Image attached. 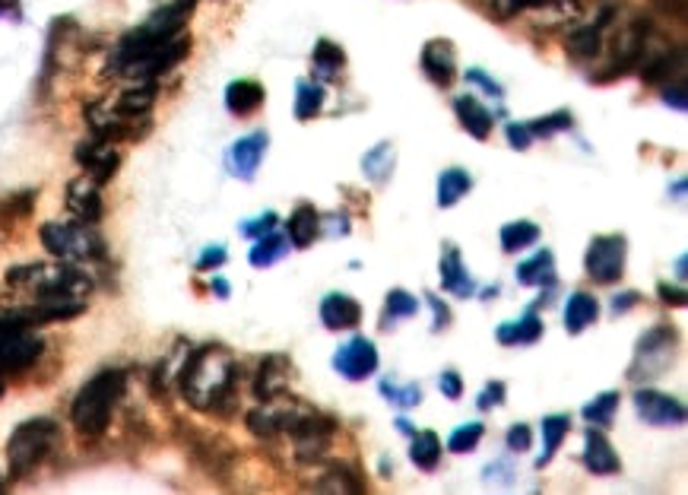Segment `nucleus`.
Here are the masks:
<instances>
[{
    "mask_svg": "<svg viewBox=\"0 0 688 495\" xmlns=\"http://www.w3.org/2000/svg\"><path fill=\"white\" fill-rule=\"evenodd\" d=\"M571 124H574L571 112H568V108H559V112H552L549 118H536V121H530L527 131H530L533 137H552V134L568 131Z\"/></svg>",
    "mask_w": 688,
    "mask_h": 495,
    "instance_id": "49530a36",
    "label": "nucleus"
},
{
    "mask_svg": "<svg viewBox=\"0 0 688 495\" xmlns=\"http://www.w3.org/2000/svg\"><path fill=\"white\" fill-rule=\"evenodd\" d=\"M584 464H587L590 473H597V476H609V473L622 470V461H619L616 448L609 445V438L597 426H590L587 435H584Z\"/></svg>",
    "mask_w": 688,
    "mask_h": 495,
    "instance_id": "a211bd4d",
    "label": "nucleus"
},
{
    "mask_svg": "<svg viewBox=\"0 0 688 495\" xmlns=\"http://www.w3.org/2000/svg\"><path fill=\"white\" fill-rule=\"evenodd\" d=\"M321 235V213L311 204H299L289 216V245L292 248H308L314 245V238Z\"/></svg>",
    "mask_w": 688,
    "mask_h": 495,
    "instance_id": "393cba45",
    "label": "nucleus"
},
{
    "mask_svg": "<svg viewBox=\"0 0 688 495\" xmlns=\"http://www.w3.org/2000/svg\"><path fill=\"white\" fill-rule=\"evenodd\" d=\"M568 432H571V416L568 413H552V416L543 419V454H539L536 467H546L552 461L555 451L562 448Z\"/></svg>",
    "mask_w": 688,
    "mask_h": 495,
    "instance_id": "2f4dec72",
    "label": "nucleus"
},
{
    "mask_svg": "<svg viewBox=\"0 0 688 495\" xmlns=\"http://www.w3.org/2000/svg\"><path fill=\"white\" fill-rule=\"evenodd\" d=\"M441 394L451 397V400H460L463 397V378L457 372H444L441 375Z\"/></svg>",
    "mask_w": 688,
    "mask_h": 495,
    "instance_id": "6e6d98bb",
    "label": "nucleus"
},
{
    "mask_svg": "<svg viewBox=\"0 0 688 495\" xmlns=\"http://www.w3.org/2000/svg\"><path fill=\"white\" fill-rule=\"evenodd\" d=\"M454 112H457V121L463 124V131L473 134L476 140H486V137L492 134L495 118H492V112H489V108L482 105L479 99H473V96H457V99H454Z\"/></svg>",
    "mask_w": 688,
    "mask_h": 495,
    "instance_id": "5701e85b",
    "label": "nucleus"
},
{
    "mask_svg": "<svg viewBox=\"0 0 688 495\" xmlns=\"http://www.w3.org/2000/svg\"><path fill=\"white\" fill-rule=\"evenodd\" d=\"M409 457H413V464L422 470H432L441 457V438L425 429V432H413V445H409Z\"/></svg>",
    "mask_w": 688,
    "mask_h": 495,
    "instance_id": "58836bf2",
    "label": "nucleus"
},
{
    "mask_svg": "<svg viewBox=\"0 0 688 495\" xmlns=\"http://www.w3.org/2000/svg\"><path fill=\"white\" fill-rule=\"evenodd\" d=\"M0 397H4V384H0Z\"/></svg>",
    "mask_w": 688,
    "mask_h": 495,
    "instance_id": "69168bd1",
    "label": "nucleus"
},
{
    "mask_svg": "<svg viewBox=\"0 0 688 495\" xmlns=\"http://www.w3.org/2000/svg\"><path fill=\"white\" fill-rule=\"evenodd\" d=\"M676 343H679L676 330L669 324L650 327L635 346V365L628 369V378L631 381H654L657 375H663L669 369V362H673Z\"/></svg>",
    "mask_w": 688,
    "mask_h": 495,
    "instance_id": "423d86ee",
    "label": "nucleus"
},
{
    "mask_svg": "<svg viewBox=\"0 0 688 495\" xmlns=\"http://www.w3.org/2000/svg\"><path fill=\"white\" fill-rule=\"evenodd\" d=\"M67 210L77 216L80 223H86V226L99 223V219H102V210H105L102 191H99V185L89 175L70 181V185H67Z\"/></svg>",
    "mask_w": 688,
    "mask_h": 495,
    "instance_id": "dca6fc26",
    "label": "nucleus"
},
{
    "mask_svg": "<svg viewBox=\"0 0 688 495\" xmlns=\"http://www.w3.org/2000/svg\"><path fill=\"white\" fill-rule=\"evenodd\" d=\"M58 423H54L51 416H35V419H26V423H20L13 429L10 442H7V464H10V476L13 480H23V476H29L35 467H39L51 445L58 442Z\"/></svg>",
    "mask_w": 688,
    "mask_h": 495,
    "instance_id": "20e7f679",
    "label": "nucleus"
},
{
    "mask_svg": "<svg viewBox=\"0 0 688 495\" xmlns=\"http://www.w3.org/2000/svg\"><path fill=\"white\" fill-rule=\"evenodd\" d=\"M188 51H191V39L181 32L178 39L165 42L162 48H156V51L146 54L143 61H137L134 67L127 70V77H134V80H156V77H162L165 70H172L175 64H181L184 54H188Z\"/></svg>",
    "mask_w": 688,
    "mask_h": 495,
    "instance_id": "ddd939ff",
    "label": "nucleus"
},
{
    "mask_svg": "<svg viewBox=\"0 0 688 495\" xmlns=\"http://www.w3.org/2000/svg\"><path fill=\"white\" fill-rule=\"evenodd\" d=\"M543 321H539L536 308H527V315L520 321H511V324H501L498 327V343L505 346H530L536 343L539 337H543Z\"/></svg>",
    "mask_w": 688,
    "mask_h": 495,
    "instance_id": "bb28decb",
    "label": "nucleus"
},
{
    "mask_svg": "<svg viewBox=\"0 0 688 495\" xmlns=\"http://www.w3.org/2000/svg\"><path fill=\"white\" fill-rule=\"evenodd\" d=\"M267 150H270V137H267V131H254V134H248V137L235 140L232 150H229V172H232L235 178L251 181V178L257 175V169H260V162H264Z\"/></svg>",
    "mask_w": 688,
    "mask_h": 495,
    "instance_id": "4468645a",
    "label": "nucleus"
},
{
    "mask_svg": "<svg viewBox=\"0 0 688 495\" xmlns=\"http://www.w3.org/2000/svg\"><path fill=\"white\" fill-rule=\"evenodd\" d=\"M508 448L517 451V454L530 451V448H533V429H530L527 423H514V426L508 429Z\"/></svg>",
    "mask_w": 688,
    "mask_h": 495,
    "instance_id": "de8ad7c7",
    "label": "nucleus"
},
{
    "mask_svg": "<svg viewBox=\"0 0 688 495\" xmlns=\"http://www.w3.org/2000/svg\"><path fill=\"white\" fill-rule=\"evenodd\" d=\"M321 105H324V89L311 80H302L295 86V115L299 121H311L321 115Z\"/></svg>",
    "mask_w": 688,
    "mask_h": 495,
    "instance_id": "ea45409f",
    "label": "nucleus"
},
{
    "mask_svg": "<svg viewBox=\"0 0 688 495\" xmlns=\"http://www.w3.org/2000/svg\"><path fill=\"white\" fill-rule=\"evenodd\" d=\"M425 302H429V305H432V311H435V324H432V330H441V327H448V324H451V308L444 305L438 296H432V292H429V296H425Z\"/></svg>",
    "mask_w": 688,
    "mask_h": 495,
    "instance_id": "5fc2aeb1",
    "label": "nucleus"
},
{
    "mask_svg": "<svg viewBox=\"0 0 688 495\" xmlns=\"http://www.w3.org/2000/svg\"><path fill=\"white\" fill-rule=\"evenodd\" d=\"M467 80H470V83H479L482 89H486L489 96H498V99H501V86L489 77V73H482V70H470V73H467Z\"/></svg>",
    "mask_w": 688,
    "mask_h": 495,
    "instance_id": "052dcab7",
    "label": "nucleus"
},
{
    "mask_svg": "<svg viewBox=\"0 0 688 495\" xmlns=\"http://www.w3.org/2000/svg\"><path fill=\"white\" fill-rule=\"evenodd\" d=\"M35 197H39V191H35V188H23V191H13L10 197L0 200V229L10 232L16 223H23L26 216H32Z\"/></svg>",
    "mask_w": 688,
    "mask_h": 495,
    "instance_id": "7c9ffc66",
    "label": "nucleus"
},
{
    "mask_svg": "<svg viewBox=\"0 0 688 495\" xmlns=\"http://www.w3.org/2000/svg\"><path fill=\"white\" fill-rule=\"evenodd\" d=\"M565 48H568L571 58H578V61L600 58V51H603V26L593 23V26L574 29L568 39H565Z\"/></svg>",
    "mask_w": 688,
    "mask_h": 495,
    "instance_id": "c756f323",
    "label": "nucleus"
},
{
    "mask_svg": "<svg viewBox=\"0 0 688 495\" xmlns=\"http://www.w3.org/2000/svg\"><path fill=\"white\" fill-rule=\"evenodd\" d=\"M321 223H327V226H330V229H327V235H333V238L349 232V216H346V213H324V216H321Z\"/></svg>",
    "mask_w": 688,
    "mask_h": 495,
    "instance_id": "13d9d810",
    "label": "nucleus"
},
{
    "mask_svg": "<svg viewBox=\"0 0 688 495\" xmlns=\"http://www.w3.org/2000/svg\"><path fill=\"white\" fill-rule=\"evenodd\" d=\"M527 10V0H492V16L495 20H514L517 13Z\"/></svg>",
    "mask_w": 688,
    "mask_h": 495,
    "instance_id": "3c124183",
    "label": "nucleus"
},
{
    "mask_svg": "<svg viewBox=\"0 0 688 495\" xmlns=\"http://www.w3.org/2000/svg\"><path fill=\"white\" fill-rule=\"evenodd\" d=\"M498 403H505V381H489L486 391L479 394L476 407L479 410H489V407H498Z\"/></svg>",
    "mask_w": 688,
    "mask_h": 495,
    "instance_id": "8fccbe9b",
    "label": "nucleus"
},
{
    "mask_svg": "<svg viewBox=\"0 0 688 495\" xmlns=\"http://www.w3.org/2000/svg\"><path fill=\"white\" fill-rule=\"evenodd\" d=\"M10 4H16V0H0V10H7Z\"/></svg>",
    "mask_w": 688,
    "mask_h": 495,
    "instance_id": "0e129e2a",
    "label": "nucleus"
},
{
    "mask_svg": "<svg viewBox=\"0 0 688 495\" xmlns=\"http://www.w3.org/2000/svg\"><path fill=\"white\" fill-rule=\"evenodd\" d=\"M635 410L650 426H679V423H685V407H682V403L673 400L669 394H663V391H654V388L635 391Z\"/></svg>",
    "mask_w": 688,
    "mask_h": 495,
    "instance_id": "9b49d317",
    "label": "nucleus"
},
{
    "mask_svg": "<svg viewBox=\"0 0 688 495\" xmlns=\"http://www.w3.org/2000/svg\"><path fill=\"white\" fill-rule=\"evenodd\" d=\"M682 67H685L682 48H679L676 54H673V51H663V54H657V58L647 61V67H644V83H650V86L673 83V73H676V77H682Z\"/></svg>",
    "mask_w": 688,
    "mask_h": 495,
    "instance_id": "473e14b6",
    "label": "nucleus"
},
{
    "mask_svg": "<svg viewBox=\"0 0 688 495\" xmlns=\"http://www.w3.org/2000/svg\"><path fill=\"white\" fill-rule=\"evenodd\" d=\"M264 96H267L264 86H260L257 80H235L226 89V105H229L232 115H251L264 105Z\"/></svg>",
    "mask_w": 688,
    "mask_h": 495,
    "instance_id": "cd10ccee",
    "label": "nucleus"
},
{
    "mask_svg": "<svg viewBox=\"0 0 688 495\" xmlns=\"http://www.w3.org/2000/svg\"><path fill=\"white\" fill-rule=\"evenodd\" d=\"M77 162L86 169V175L102 188V185H108L111 178H115L118 165H121V156L108 140L96 137V140H86V143L77 146Z\"/></svg>",
    "mask_w": 688,
    "mask_h": 495,
    "instance_id": "f8f14e48",
    "label": "nucleus"
},
{
    "mask_svg": "<svg viewBox=\"0 0 688 495\" xmlns=\"http://www.w3.org/2000/svg\"><path fill=\"white\" fill-rule=\"evenodd\" d=\"M470 188H473V178L463 172V169L441 172V178H438V207L448 210V207L460 204V197L470 194Z\"/></svg>",
    "mask_w": 688,
    "mask_h": 495,
    "instance_id": "c9c22d12",
    "label": "nucleus"
},
{
    "mask_svg": "<svg viewBox=\"0 0 688 495\" xmlns=\"http://www.w3.org/2000/svg\"><path fill=\"white\" fill-rule=\"evenodd\" d=\"M314 492H324V495H340V492H346V495H362L365 492V483H362V476L352 470L349 464H343V461H333L330 467H327V473L321 476L318 483H314Z\"/></svg>",
    "mask_w": 688,
    "mask_h": 495,
    "instance_id": "b1692460",
    "label": "nucleus"
},
{
    "mask_svg": "<svg viewBox=\"0 0 688 495\" xmlns=\"http://www.w3.org/2000/svg\"><path fill=\"white\" fill-rule=\"evenodd\" d=\"M286 251H289V238L273 229V232L257 238V245L251 248V264L254 267H270V264L280 261Z\"/></svg>",
    "mask_w": 688,
    "mask_h": 495,
    "instance_id": "e433bc0d",
    "label": "nucleus"
},
{
    "mask_svg": "<svg viewBox=\"0 0 688 495\" xmlns=\"http://www.w3.org/2000/svg\"><path fill=\"white\" fill-rule=\"evenodd\" d=\"M42 245L51 258L64 264H80V261H99L105 258L102 238L92 232L86 223H45L39 229Z\"/></svg>",
    "mask_w": 688,
    "mask_h": 495,
    "instance_id": "39448f33",
    "label": "nucleus"
},
{
    "mask_svg": "<svg viewBox=\"0 0 688 495\" xmlns=\"http://www.w3.org/2000/svg\"><path fill=\"white\" fill-rule=\"evenodd\" d=\"M517 280L524 286H555V254L546 248L536 251L530 261H520Z\"/></svg>",
    "mask_w": 688,
    "mask_h": 495,
    "instance_id": "c85d7f7f",
    "label": "nucleus"
},
{
    "mask_svg": "<svg viewBox=\"0 0 688 495\" xmlns=\"http://www.w3.org/2000/svg\"><path fill=\"white\" fill-rule=\"evenodd\" d=\"M156 96H159V86H156V80H134L130 83L124 93L118 96V102H115V112L118 115H124V118H143V115H150V108H153V102H156Z\"/></svg>",
    "mask_w": 688,
    "mask_h": 495,
    "instance_id": "412c9836",
    "label": "nucleus"
},
{
    "mask_svg": "<svg viewBox=\"0 0 688 495\" xmlns=\"http://www.w3.org/2000/svg\"><path fill=\"white\" fill-rule=\"evenodd\" d=\"M321 321L330 330H352L362 321V305L346 292H330L321 302Z\"/></svg>",
    "mask_w": 688,
    "mask_h": 495,
    "instance_id": "aec40b11",
    "label": "nucleus"
},
{
    "mask_svg": "<svg viewBox=\"0 0 688 495\" xmlns=\"http://www.w3.org/2000/svg\"><path fill=\"white\" fill-rule=\"evenodd\" d=\"M384 311H387V318H384V327H387L390 318H394V324H397V321H406V318H413L416 311H419V302H416V296H409L406 289H394V292L387 296Z\"/></svg>",
    "mask_w": 688,
    "mask_h": 495,
    "instance_id": "a18cd8bd",
    "label": "nucleus"
},
{
    "mask_svg": "<svg viewBox=\"0 0 688 495\" xmlns=\"http://www.w3.org/2000/svg\"><path fill=\"white\" fill-rule=\"evenodd\" d=\"M482 435H486V426L482 423H467V426H460L451 432L448 438V451L451 454H470L476 451V445L482 442Z\"/></svg>",
    "mask_w": 688,
    "mask_h": 495,
    "instance_id": "c03bdc74",
    "label": "nucleus"
},
{
    "mask_svg": "<svg viewBox=\"0 0 688 495\" xmlns=\"http://www.w3.org/2000/svg\"><path fill=\"white\" fill-rule=\"evenodd\" d=\"M235 378H238V365L226 346L207 343V346H197L188 356V362H184V369L178 375V388L181 397L194 410L229 416V410L235 407V394H232Z\"/></svg>",
    "mask_w": 688,
    "mask_h": 495,
    "instance_id": "f257e3e1",
    "label": "nucleus"
},
{
    "mask_svg": "<svg viewBox=\"0 0 688 495\" xmlns=\"http://www.w3.org/2000/svg\"><path fill=\"white\" fill-rule=\"evenodd\" d=\"M663 99H666L669 105H676L679 112H685V105H688V102H685V80L679 77L673 86H666V89H663Z\"/></svg>",
    "mask_w": 688,
    "mask_h": 495,
    "instance_id": "bf43d9fd",
    "label": "nucleus"
},
{
    "mask_svg": "<svg viewBox=\"0 0 688 495\" xmlns=\"http://www.w3.org/2000/svg\"><path fill=\"white\" fill-rule=\"evenodd\" d=\"M194 7H197V0H172V4H162L156 13H150V20L146 23L124 32L115 45V51H111V58H108V73H127L150 51L178 39V35L184 32V23H188V16L194 13Z\"/></svg>",
    "mask_w": 688,
    "mask_h": 495,
    "instance_id": "f03ea898",
    "label": "nucleus"
},
{
    "mask_svg": "<svg viewBox=\"0 0 688 495\" xmlns=\"http://www.w3.org/2000/svg\"><path fill=\"white\" fill-rule=\"evenodd\" d=\"M276 223H280V216L276 213H260L257 219H251V223L241 226V232H245L248 238H260V235H267L276 229Z\"/></svg>",
    "mask_w": 688,
    "mask_h": 495,
    "instance_id": "09e8293b",
    "label": "nucleus"
},
{
    "mask_svg": "<svg viewBox=\"0 0 688 495\" xmlns=\"http://www.w3.org/2000/svg\"><path fill=\"white\" fill-rule=\"evenodd\" d=\"M625 258H628V238L625 235H597L587 248V277L603 286H612L625 277Z\"/></svg>",
    "mask_w": 688,
    "mask_h": 495,
    "instance_id": "0eeeda50",
    "label": "nucleus"
},
{
    "mask_svg": "<svg viewBox=\"0 0 688 495\" xmlns=\"http://www.w3.org/2000/svg\"><path fill=\"white\" fill-rule=\"evenodd\" d=\"M422 70L425 77H429L435 86H444L448 89L457 77V54H454V45L448 39H432L425 42L422 48Z\"/></svg>",
    "mask_w": 688,
    "mask_h": 495,
    "instance_id": "2eb2a0df",
    "label": "nucleus"
},
{
    "mask_svg": "<svg viewBox=\"0 0 688 495\" xmlns=\"http://www.w3.org/2000/svg\"><path fill=\"white\" fill-rule=\"evenodd\" d=\"M289 435L295 442V457L302 464H314L330 448L333 435H337V423L324 413H302V419L289 429Z\"/></svg>",
    "mask_w": 688,
    "mask_h": 495,
    "instance_id": "6e6552de",
    "label": "nucleus"
},
{
    "mask_svg": "<svg viewBox=\"0 0 688 495\" xmlns=\"http://www.w3.org/2000/svg\"><path fill=\"white\" fill-rule=\"evenodd\" d=\"M42 350H45L42 337H35L29 327L4 330V334H0V372L10 375V372L29 369L32 362H39Z\"/></svg>",
    "mask_w": 688,
    "mask_h": 495,
    "instance_id": "1a4fd4ad",
    "label": "nucleus"
},
{
    "mask_svg": "<svg viewBox=\"0 0 688 495\" xmlns=\"http://www.w3.org/2000/svg\"><path fill=\"white\" fill-rule=\"evenodd\" d=\"M381 394H384L390 403H394V407H400V410H409V407H416V403H422L419 384H397L394 378L381 381Z\"/></svg>",
    "mask_w": 688,
    "mask_h": 495,
    "instance_id": "37998d69",
    "label": "nucleus"
},
{
    "mask_svg": "<svg viewBox=\"0 0 688 495\" xmlns=\"http://www.w3.org/2000/svg\"><path fill=\"white\" fill-rule=\"evenodd\" d=\"M505 134H508L511 150H530L533 134L527 131V124H508V127H505Z\"/></svg>",
    "mask_w": 688,
    "mask_h": 495,
    "instance_id": "603ef678",
    "label": "nucleus"
},
{
    "mask_svg": "<svg viewBox=\"0 0 688 495\" xmlns=\"http://www.w3.org/2000/svg\"><path fill=\"white\" fill-rule=\"evenodd\" d=\"M438 270H441L444 292H451V296H457V299H470L476 292V283L467 273V267H463V258H460V251L454 245H444Z\"/></svg>",
    "mask_w": 688,
    "mask_h": 495,
    "instance_id": "6ab92c4d",
    "label": "nucleus"
},
{
    "mask_svg": "<svg viewBox=\"0 0 688 495\" xmlns=\"http://www.w3.org/2000/svg\"><path fill=\"white\" fill-rule=\"evenodd\" d=\"M333 369L349 381H365L368 375L378 372V346L368 337H352L333 356Z\"/></svg>",
    "mask_w": 688,
    "mask_h": 495,
    "instance_id": "9d476101",
    "label": "nucleus"
},
{
    "mask_svg": "<svg viewBox=\"0 0 688 495\" xmlns=\"http://www.w3.org/2000/svg\"><path fill=\"white\" fill-rule=\"evenodd\" d=\"M343 67H346V51L337 42L321 39L314 45V70H318V80L330 83Z\"/></svg>",
    "mask_w": 688,
    "mask_h": 495,
    "instance_id": "f704fd0d",
    "label": "nucleus"
},
{
    "mask_svg": "<svg viewBox=\"0 0 688 495\" xmlns=\"http://www.w3.org/2000/svg\"><path fill=\"white\" fill-rule=\"evenodd\" d=\"M213 292L219 299H229V283L226 280H213Z\"/></svg>",
    "mask_w": 688,
    "mask_h": 495,
    "instance_id": "e2e57ef3",
    "label": "nucleus"
},
{
    "mask_svg": "<svg viewBox=\"0 0 688 495\" xmlns=\"http://www.w3.org/2000/svg\"><path fill=\"white\" fill-rule=\"evenodd\" d=\"M194 454L203 467H210L213 473H226L235 464V448L222 435H200L194 432Z\"/></svg>",
    "mask_w": 688,
    "mask_h": 495,
    "instance_id": "4be33fe9",
    "label": "nucleus"
},
{
    "mask_svg": "<svg viewBox=\"0 0 688 495\" xmlns=\"http://www.w3.org/2000/svg\"><path fill=\"white\" fill-rule=\"evenodd\" d=\"M226 258H229V254H226V248H222V245L207 248V251L200 254L197 270H213V267H222V264H226Z\"/></svg>",
    "mask_w": 688,
    "mask_h": 495,
    "instance_id": "864d4df0",
    "label": "nucleus"
},
{
    "mask_svg": "<svg viewBox=\"0 0 688 495\" xmlns=\"http://www.w3.org/2000/svg\"><path fill=\"white\" fill-rule=\"evenodd\" d=\"M394 165H397V153L394 146H390L387 140L378 143L375 150H368L365 159H362V172L368 175V181H375V185H384V181L394 175Z\"/></svg>",
    "mask_w": 688,
    "mask_h": 495,
    "instance_id": "72a5a7b5",
    "label": "nucleus"
},
{
    "mask_svg": "<svg viewBox=\"0 0 688 495\" xmlns=\"http://www.w3.org/2000/svg\"><path fill=\"white\" fill-rule=\"evenodd\" d=\"M616 407H619V394L616 391H606L597 400L587 403V407H584V419H587L590 426L606 429V426H612V419H616Z\"/></svg>",
    "mask_w": 688,
    "mask_h": 495,
    "instance_id": "79ce46f5",
    "label": "nucleus"
},
{
    "mask_svg": "<svg viewBox=\"0 0 688 495\" xmlns=\"http://www.w3.org/2000/svg\"><path fill=\"white\" fill-rule=\"evenodd\" d=\"M536 238H539V226L530 223V219H517V223L501 226V251L517 254V251L530 248Z\"/></svg>",
    "mask_w": 688,
    "mask_h": 495,
    "instance_id": "4c0bfd02",
    "label": "nucleus"
},
{
    "mask_svg": "<svg viewBox=\"0 0 688 495\" xmlns=\"http://www.w3.org/2000/svg\"><path fill=\"white\" fill-rule=\"evenodd\" d=\"M638 302H641L638 292H625V296H616V299H612V311H619V315H622V311H628L631 305H638Z\"/></svg>",
    "mask_w": 688,
    "mask_h": 495,
    "instance_id": "680f3d73",
    "label": "nucleus"
},
{
    "mask_svg": "<svg viewBox=\"0 0 688 495\" xmlns=\"http://www.w3.org/2000/svg\"><path fill=\"white\" fill-rule=\"evenodd\" d=\"M248 429L257 435V438H276L283 432V410L276 407H260V410H251L245 416Z\"/></svg>",
    "mask_w": 688,
    "mask_h": 495,
    "instance_id": "a19ab883",
    "label": "nucleus"
},
{
    "mask_svg": "<svg viewBox=\"0 0 688 495\" xmlns=\"http://www.w3.org/2000/svg\"><path fill=\"white\" fill-rule=\"evenodd\" d=\"M600 318V302L590 296V292H571V299L565 302V330L574 334H584V330Z\"/></svg>",
    "mask_w": 688,
    "mask_h": 495,
    "instance_id": "a878e982",
    "label": "nucleus"
},
{
    "mask_svg": "<svg viewBox=\"0 0 688 495\" xmlns=\"http://www.w3.org/2000/svg\"><path fill=\"white\" fill-rule=\"evenodd\" d=\"M127 388V375L121 369H105L99 375H92L80 394L70 403V423L83 438H99L111 426L118 403Z\"/></svg>",
    "mask_w": 688,
    "mask_h": 495,
    "instance_id": "7ed1b4c3",
    "label": "nucleus"
},
{
    "mask_svg": "<svg viewBox=\"0 0 688 495\" xmlns=\"http://www.w3.org/2000/svg\"><path fill=\"white\" fill-rule=\"evenodd\" d=\"M289 384V359L286 356H267L260 359V369L254 375V397L273 403L276 397L286 394Z\"/></svg>",
    "mask_w": 688,
    "mask_h": 495,
    "instance_id": "f3484780",
    "label": "nucleus"
},
{
    "mask_svg": "<svg viewBox=\"0 0 688 495\" xmlns=\"http://www.w3.org/2000/svg\"><path fill=\"white\" fill-rule=\"evenodd\" d=\"M657 292H660V299L666 302V305H676V308H682L688 299H685V289L682 286H673V283H660L657 286Z\"/></svg>",
    "mask_w": 688,
    "mask_h": 495,
    "instance_id": "4d7b16f0",
    "label": "nucleus"
}]
</instances>
